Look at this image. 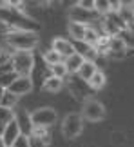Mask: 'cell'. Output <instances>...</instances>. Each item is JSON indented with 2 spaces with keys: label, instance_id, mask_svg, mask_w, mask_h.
Here are the masks:
<instances>
[{
  "label": "cell",
  "instance_id": "cell-1",
  "mask_svg": "<svg viewBox=\"0 0 134 147\" xmlns=\"http://www.w3.org/2000/svg\"><path fill=\"white\" fill-rule=\"evenodd\" d=\"M0 22H2V24H7L11 27V31H33V33H38V29H40V24H38L36 20H33L31 16H27L24 13L15 11L11 5L0 7Z\"/></svg>",
  "mask_w": 134,
  "mask_h": 147
},
{
  "label": "cell",
  "instance_id": "cell-2",
  "mask_svg": "<svg viewBox=\"0 0 134 147\" xmlns=\"http://www.w3.org/2000/svg\"><path fill=\"white\" fill-rule=\"evenodd\" d=\"M5 44L16 51H31L38 46V35L33 31H9L5 33Z\"/></svg>",
  "mask_w": 134,
  "mask_h": 147
},
{
  "label": "cell",
  "instance_id": "cell-3",
  "mask_svg": "<svg viewBox=\"0 0 134 147\" xmlns=\"http://www.w3.org/2000/svg\"><path fill=\"white\" fill-rule=\"evenodd\" d=\"M11 65H13V73H16L18 76H29L35 67V56L31 51H15Z\"/></svg>",
  "mask_w": 134,
  "mask_h": 147
},
{
  "label": "cell",
  "instance_id": "cell-4",
  "mask_svg": "<svg viewBox=\"0 0 134 147\" xmlns=\"http://www.w3.org/2000/svg\"><path fill=\"white\" fill-rule=\"evenodd\" d=\"M83 131V116L82 113H69L62 120V134L67 140H74Z\"/></svg>",
  "mask_w": 134,
  "mask_h": 147
},
{
  "label": "cell",
  "instance_id": "cell-5",
  "mask_svg": "<svg viewBox=\"0 0 134 147\" xmlns=\"http://www.w3.org/2000/svg\"><path fill=\"white\" fill-rule=\"evenodd\" d=\"M82 116L83 120L87 122H102L105 118V107L100 100L92 98V96H87L85 100H83V105H82Z\"/></svg>",
  "mask_w": 134,
  "mask_h": 147
},
{
  "label": "cell",
  "instance_id": "cell-6",
  "mask_svg": "<svg viewBox=\"0 0 134 147\" xmlns=\"http://www.w3.org/2000/svg\"><path fill=\"white\" fill-rule=\"evenodd\" d=\"M29 116L33 127H46V129L54 125L58 120V113L53 107H38V109L29 113Z\"/></svg>",
  "mask_w": 134,
  "mask_h": 147
},
{
  "label": "cell",
  "instance_id": "cell-7",
  "mask_svg": "<svg viewBox=\"0 0 134 147\" xmlns=\"http://www.w3.org/2000/svg\"><path fill=\"white\" fill-rule=\"evenodd\" d=\"M67 18H69V22H74V24L89 26L91 22H94V20L98 18V13L74 4V5H71V7L67 9Z\"/></svg>",
  "mask_w": 134,
  "mask_h": 147
},
{
  "label": "cell",
  "instance_id": "cell-8",
  "mask_svg": "<svg viewBox=\"0 0 134 147\" xmlns=\"http://www.w3.org/2000/svg\"><path fill=\"white\" fill-rule=\"evenodd\" d=\"M7 91H11L16 96H24V94L31 93L33 91V80L31 76H16L13 84L7 87Z\"/></svg>",
  "mask_w": 134,
  "mask_h": 147
},
{
  "label": "cell",
  "instance_id": "cell-9",
  "mask_svg": "<svg viewBox=\"0 0 134 147\" xmlns=\"http://www.w3.org/2000/svg\"><path fill=\"white\" fill-rule=\"evenodd\" d=\"M127 44L125 40L121 36H114V38H111V44H109V55L111 58H123L125 53H127Z\"/></svg>",
  "mask_w": 134,
  "mask_h": 147
},
{
  "label": "cell",
  "instance_id": "cell-10",
  "mask_svg": "<svg viewBox=\"0 0 134 147\" xmlns=\"http://www.w3.org/2000/svg\"><path fill=\"white\" fill-rule=\"evenodd\" d=\"M22 134V129H20V125H18V122L16 120H13V122H9L7 125H5V131H4V134H2V140H4V144L7 145V147H11L15 144V140L18 138Z\"/></svg>",
  "mask_w": 134,
  "mask_h": 147
},
{
  "label": "cell",
  "instance_id": "cell-11",
  "mask_svg": "<svg viewBox=\"0 0 134 147\" xmlns=\"http://www.w3.org/2000/svg\"><path fill=\"white\" fill-rule=\"evenodd\" d=\"M53 49L56 51L58 55H62V56H64V60H65V58H69L71 55H74V53H76L74 44H71L69 40H65V38H54V40H53Z\"/></svg>",
  "mask_w": 134,
  "mask_h": 147
},
{
  "label": "cell",
  "instance_id": "cell-12",
  "mask_svg": "<svg viewBox=\"0 0 134 147\" xmlns=\"http://www.w3.org/2000/svg\"><path fill=\"white\" fill-rule=\"evenodd\" d=\"M74 49L78 55L83 56V60L85 62H94L96 64V58H98V51L94 49L92 46H89L85 42H74Z\"/></svg>",
  "mask_w": 134,
  "mask_h": 147
},
{
  "label": "cell",
  "instance_id": "cell-13",
  "mask_svg": "<svg viewBox=\"0 0 134 147\" xmlns=\"http://www.w3.org/2000/svg\"><path fill=\"white\" fill-rule=\"evenodd\" d=\"M87 27H89V26H82V24L69 22V24H67V31H69V35H71V38H72L74 42H83Z\"/></svg>",
  "mask_w": 134,
  "mask_h": 147
},
{
  "label": "cell",
  "instance_id": "cell-14",
  "mask_svg": "<svg viewBox=\"0 0 134 147\" xmlns=\"http://www.w3.org/2000/svg\"><path fill=\"white\" fill-rule=\"evenodd\" d=\"M62 87H64V80L53 76V75L47 76L46 80H44V84H42V89L46 93H58V91H62Z\"/></svg>",
  "mask_w": 134,
  "mask_h": 147
},
{
  "label": "cell",
  "instance_id": "cell-15",
  "mask_svg": "<svg viewBox=\"0 0 134 147\" xmlns=\"http://www.w3.org/2000/svg\"><path fill=\"white\" fill-rule=\"evenodd\" d=\"M65 62V67H67V71L69 73H80V67L83 65V56L82 55H78V53H74V55H71L69 58H65L64 60Z\"/></svg>",
  "mask_w": 134,
  "mask_h": 147
},
{
  "label": "cell",
  "instance_id": "cell-16",
  "mask_svg": "<svg viewBox=\"0 0 134 147\" xmlns=\"http://www.w3.org/2000/svg\"><path fill=\"white\" fill-rule=\"evenodd\" d=\"M15 120L18 122V125H20V129H22V133H24V134H31L33 123H31V116H29V113H27V111L18 113Z\"/></svg>",
  "mask_w": 134,
  "mask_h": 147
},
{
  "label": "cell",
  "instance_id": "cell-17",
  "mask_svg": "<svg viewBox=\"0 0 134 147\" xmlns=\"http://www.w3.org/2000/svg\"><path fill=\"white\" fill-rule=\"evenodd\" d=\"M96 71H98V67H96L94 62H83V65L80 67V73H78V75H80V78L83 82H89L96 75Z\"/></svg>",
  "mask_w": 134,
  "mask_h": 147
},
{
  "label": "cell",
  "instance_id": "cell-18",
  "mask_svg": "<svg viewBox=\"0 0 134 147\" xmlns=\"http://www.w3.org/2000/svg\"><path fill=\"white\" fill-rule=\"evenodd\" d=\"M44 62H46L49 67H53V65H56V64H62V62H64V56L58 55L56 51L51 47V49H47L46 53H44Z\"/></svg>",
  "mask_w": 134,
  "mask_h": 147
},
{
  "label": "cell",
  "instance_id": "cell-19",
  "mask_svg": "<svg viewBox=\"0 0 134 147\" xmlns=\"http://www.w3.org/2000/svg\"><path fill=\"white\" fill-rule=\"evenodd\" d=\"M105 82H107V78H105V73L98 69L96 75H94L87 84H89V87H91V89H102V87L105 86Z\"/></svg>",
  "mask_w": 134,
  "mask_h": 147
},
{
  "label": "cell",
  "instance_id": "cell-20",
  "mask_svg": "<svg viewBox=\"0 0 134 147\" xmlns=\"http://www.w3.org/2000/svg\"><path fill=\"white\" fill-rule=\"evenodd\" d=\"M94 11L100 16H107L111 13V2H107V0H94Z\"/></svg>",
  "mask_w": 134,
  "mask_h": 147
},
{
  "label": "cell",
  "instance_id": "cell-21",
  "mask_svg": "<svg viewBox=\"0 0 134 147\" xmlns=\"http://www.w3.org/2000/svg\"><path fill=\"white\" fill-rule=\"evenodd\" d=\"M18 98H20V96H16V94H13L11 91H7V89H5V94H4V98H2V107L13 109V107L18 104Z\"/></svg>",
  "mask_w": 134,
  "mask_h": 147
},
{
  "label": "cell",
  "instance_id": "cell-22",
  "mask_svg": "<svg viewBox=\"0 0 134 147\" xmlns=\"http://www.w3.org/2000/svg\"><path fill=\"white\" fill-rule=\"evenodd\" d=\"M15 118H16V113L13 109H7V107H2V105H0V122L7 125V123L13 122Z\"/></svg>",
  "mask_w": 134,
  "mask_h": 147
},
{
  "label": "cell",
  "instance_id": "cell-23",
  "mask_svg": "<svg viewBox=\"0 0 134 147\" xmlns=\"http://www.w3.org/2000/svg\"><path fill=\"white\" fill-rule=\"evenodd\" d=\"M98 38H100V33L94 29V27H87V31H85V38H83V42L89 44V46H96V42H98Z\"/></svg>",
  "mask_w": 134,
  "mask_h": 147
},
{
  "label": "cell",
  "instance_id": "cell-24",
  "mask_svg": "<svg viewBox=\"0 0 134 147\" xmlns=\"http://www.w3.org/2000/svg\"><path fill=\"white\" fill-rule=\"evenodd\" d=\"M51 75H53V76H56V78H62V80H64V78L69 75V71H67V67H65V62L53 65V67H51Z\"/></svg>",
  "mask_w": 134,
  "mask_h": 147
},
{
  "label": "cell",
  "instance_id": "cell-25",
  "mask_svg": "<svg viewBox=\"0 0 134 147\" xmlns=\"http://www.w3.org/2000/svg\"><path fill=\"white\" fill-rule=\"evenodd\" d=\"M11 147H31V136H29V134H24V133H22L20 136L15 140V144L11 145Z\"/></svg>",
  "mask_w": 134,
  "mask_h": 147
},
{
  "label": "cell",
  "instance_id": "cell-26",
  "mask_svg": "<svg viewBox=\"0 0 134 147\" xmlns=\"http://www.w3.org/2000/svg\"><path fill=\"white\" fill-rule=\"evenodd\" d=\"M11 58H13V53L7 51L5 47H0V67L11 64Z\"/></svg>",
  "mask_w": 134,
  "mask_h": 147
},
{
  "label": "cell",
  "instance_id": "cell-27",
  "mask_svg": "<svg viewBox=\"0 0 134 147\" xmlns=\"http://www.w3.org/2000/svg\"><path fill=\"white\" fill-rule=\"evenodd\" d=\"M9 5L13 7L15 11H18V13H24L25 15V7H24V2H18V0H13V2H9Z\"/></svg>",
  "mask_w": 134,
  "mask_h": 147
},
{
  "label": "cell",
  "instance_id": "cell-28",
  "mask_svg": "<svg viewBox=\"0 0 134 147\" xmlns=\"http://www.w3.org/2000/svg\"><path fill=\"white\" fill-rule=\"evenodd\" d=\"M76 4L82 5V7H85V9L94 11V0H80V2H76Z\"/></svg>",
  "mask_w": 134,
  "mask_h": 147
},
{
  "label": "cell",
  "instance_id": "cell-29",
  "mask_svg": "<svg viewBox=\"0 0 134 147\" xmlns=\"http://www.w3.org/2000/svg\"><path fill=\"white\" fill-rule=\"evenodd\" d=\"M31 147H49L44 140L40 138H35V136H31Z\"/></svg>",
  "mask_w": 134,
  "mask_h": 147
},
{
  "label": "cell",
  "instance_id": "cell-30",
  "mask_svg": "<svg viewBox=\"0 0 134 147\" xmlns=\"http://www.w3.org/2000/svg\"><path fill=\"white\" fill-rule=\"evenodd\" d=\"M4 94H5V87L0 86V105H2V98H4Z\"/></svg>",
  "mask_w": 134,
  "mask_h": 147
},
{
  "label": "cell",
  "instance_id": "cell-31",
  "mask_svg": "<svg viewBox=\"0 0 134 147\" xmlns=\"http://www.w3.org/2000/svg\"><path fill=\"white\" fill-rule=\"evenodd\" d=\"M4 131H5V123H2V122H0V138H2Z\"/></svg>",
  "mask_w": 134,
  "mask_h": 147
},
{
  "label": "cell",
  "instance_id": "cell-32",
  "mask_svg": "<svg viewBox=\"0 0 134 147\" xmlns=\"http://www.w3.org/2000/svg\"><path fill=\"white\" fill-rule=\"evenodd\" d=\"M0 147H7V145L4 144V140H2V138H0Z\"/></svg>",
  "mask_w": 134,
  "mask_h": 147
},
{
  "label": "cell",
  "instance_id": "cell-33",
  "mask_svg": "<svg viewBox=\"0 0 134 147\" xmlns=\"http://www.w3.org/2000/svg\"><path fill=\"white\" fill-rule=\"evenodd\" d=\"M132 7H134V4H132Z\"/></svg>",
  "mask_w": 134,
  "mask_h": 147
},
{
  "label": "cell",
  "instance_id": "cell-34",
  "mask_svg": "<svg viewBox=\"0 0 134 147\" xmlns=\"http://www.w3.org/2000/svg\"><path fill=\"white\" fill-rule=\"evenodd\" d=\"M132 53H134V51H132Z\"/></svg>",
  "mask_w": 134,
  "mask_h": 147
}]
</instances>
